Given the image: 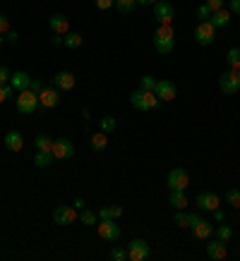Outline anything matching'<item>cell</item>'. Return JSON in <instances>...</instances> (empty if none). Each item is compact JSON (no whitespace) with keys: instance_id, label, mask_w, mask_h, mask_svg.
Wrapping results in <instances>:
<instances>
[{"instance_id":"cell-44","label":"cell","mask_w":240,"mask_h":261,"mask_svg":"<svg viewBox=\"0 0 240 261\" xmlns=\"http://www.w3.org/2000/svg\"><path fill=\"white\" fill-rule=\"evenodd\" d=\"M228 12L231 15H240V0H228Z\"/></svg>"},{"instance_id":"cell-3","label":"cell","mask_w":240,"mask_h":261,"mask_svg":"<svg viewBox=\"0 0 240 261\" xmlns=\"http://www.w3.org/2000/svg\"><path fill=\"white\" fill-rule=\"evenodd\" d=\"M152 256V247H149V242L142 238H135L130 240L128 245V259L130 261H147Z\"/></svg>"},{"instance_id":"cell-52","label":"cell","mask_w":240,"mask_h":261,"mask_svg":"<svg viewBox=\"0 0 240 261\" xmlns=\"http://www.w3.org/2000/svg\"><path fill=\"white\" fill-rule=\"evenodd\" d=\"M3 43H5V36H3V34H0V48H3Z\"/></svg>"},{"instance_id":"cell-36","label":"cell","mask_w":240,"mask_h":261,"mask_svg":"<svg viewBox=\"0 0 240 261\" xmlns=\"http://www.w3.org/2000/svg\"><path fill=\"white\" fill-rule=\"evenodd\" d=\"M156 82H159V80H154L152 74H144L142 82H139V89H144V91H154V87H156Z\"/></svg>"},{"instance_id":"cell-25","label":"cell","mask_w":240,"mask_h":261,"mask_svg":"<svg viewBox=\"0 0 240 261\" xmlns=\"http://www.w3.org/2000/svg\"><path fill=\"white\" fill-rule=\"evenodd\" d=\"M226 63H228V70H240V46L228 48V53H226Z\"/></svg>"},{"instance_id":"cell-12","label":"cell","mask_w":240,"mask_h":261,"mask_svg":"<svg viewBox=\"0 0 240 261\" xmlns=\"http://www.w3.org/2000/svg\"><path fill=\"white\" fill-rule=\"evenodd\" d=\"M219 204H221V199H219V194H214V192H200L197 194V208L200 211H216L219 208Z\"/></svg>"},{"instance_id":"cell-15","label":"cell","mask_w":240,"mask_h":261,"mask_svg":"<svg viewBox=\"0 0 240 261\" xmlns=\"http://www.w3.org/2000/svg\"><path fill=\"white\" fill-rule=\"evenodd\" d=\"M207 256L209 259H214V261H221V259H226L228 256V247H226V242L224 240H211L207 245Z\"/></svg>"},{"instance_id":"cell-46","label":"cell","mask_w":240,"mask_h":261,"mask_svg":"<svg viewBox=\"0 0 240 261\" xmlns=\"http://www.w3.org/2000/svg\"><path fill=\"white\" fill-rule=\"evenodd\" d=\"M41 89H43V84H41L39 80H32V84H29V91H34V94H41Z\"/></svg>"},{"instance_id":"cell-23","label":"cell","mask_w":240,"mask_h":261,"mask_svg":"<svg viewBox=\"0 0 240 261\" xmlns=\"http://www.w3.org/2000/svg\"><path fill=\"white\" fill-rule=\"evenodd\" d=\"M53 161H56L53 151H36V153H34V166L36 168H48Z\"/></svg>"},{"instance_id":"cell-9","label":"cell","mask_w":240,"mask_h":261,"mask_svg":"<svg viewBox=\"0 0 240 261\" xmlns=\"http://www.w3.org/2000/svg\"><path fill=\"white\" fill-rule=\"evenodd\" d=\"M77 216H80V211L75 208V206H56L53 208V221L58 223V225H72V223L77 221Z\"/></svg>"},{"instance_id":"cell-8","label":"cell","mask_w":240,"mask_h":261,"mask_svg":"<svg viewBox=\"0 0 240 261\" xmlns=\"http://www.w3.org/2000/svg\"><path fill=\"white\" fill-rule=\"evenodd\" d=\"M166 185H168V190H187L190 175H187L185 168H173V170L166 175Z\"/></svg>"},{"instance_id":"cell-21","label":"cell","mask_w":240,"mask_h":261,"mask_svg":"<svg viewBox=\"0 0 240 261\" xmlns=\"http://www.w3.org/2000/svg\"><path fill=\"white\" fill-rule=\"evenodd\" d=\"M89 146L96 151V153H101V151H106L108 149V135L106 132H96V135H91V139H89Z\"/></svg>"},{"instance_id":"cell-5","label":"cell","mask_w":240,"mask_h":261,"mask_svg":"<svg viewBox=\"0 0 240 261\" xmlns=\"http://www.w3.org/2000/svg\"><path fill=\"white\" fill-rule=\"evenodd\" d=\"M152 8H154V17L159 19V24H166V27L173 24V19H176V8H173L168 0H156Z\"/></svg>"},{"instance_id":"cell-18","label":"cell","mask_w":240,"mask_h":261,"mask_svg":"<svg viewBox=\"0 0 240 261\" xmlns=\"http://www.w3.org/2000/svg\"><path fill=\"white\" fill-rule=\"evenodd\" d=\"M29 84H32V77H29L27 72H12V77H10V87L15 89L17 94H19V91H27Z\"/></svg>"},{"instance_id":"cell-1","label":"cell","mask_w":240,"mask_h":261,"mask_svg":"<svg viewBox=\"0 0 240 261\" xmlns=\"http://www.w3.org/2000/svg\"><path fill=\"white\" fill-rule=\"evenodd\" d=\"M154 48L159 50L161 56H171L173 53V48H176V32H173V27L159 24V29L154 32Z\"/></svg>"},{"instance_id":"cell-42","label":"cell","mask_w":240,"mask_h":261,"mask_svg":"<svg viewBox=\"0 0 240 261\" xmlns=\"http://www.w3.org/2000/svg\"><path fill=\"white\" fill-rule=\"evenodd\" d=\"M200 221H202V216H200V214H195V211H192V214H187V230H192Z\"/></svg>"},{"instance_id":"cell-16","label":"cell","mask_w":240,"mask_h":261,"mask_svg":"<svg viewBox=\"0 0 240 261\" xmlns=\"http://www.w3.org/2000/svg\"><path fill=\"white\" fill-rule=\"evenodd\" d=\"M48 27H51V32L53 34H60V36H65V34L70 32V19L65 15H51V19H48Z\"/></svg>"},{"instance_id":"cell-49","label":"cell","mask_w":240,"mask_h":261,"mask_svg":"<svg viewBox=\"0 0 240 261\" xmlns=\"http://www.w3.org/2000/svg\"><path fill=\"white\" fill-rule=\"evenodd\" d=\"M211 214H214V218H216L219 223L226 221V211H221V208H216V211H211Z\"/></svg>"},{"instance_id":"cell-13","label":"cell","mask_w":240,"mask_h":261,"mask_svg":"<svg viewBox=\"0 0 240 261\" xmlns=\"http://www.w3.org/2000/svg\"><path fill=\"white\" fill-rule=\"evenodd\" d=\"M39 103H41V108H56L58 103H60V89L43 87L39 94Z\"/></svg>"},{"instance_id":"cell-38","label":"cell","mask_w":240,"mask_h":261,"mask_svg":"<svg viewBox=\"0 0 240 261\" xmlns=\"http://www.w3.org/2000/svg\"><path fill=\"white\" fill-rule=\"evenodd\" d=\"M94 5H96V10H101V12H106V10L115 8V0H94Z\"/></svg>"},{"instance_id":"cell-29","label":"cell","mask_w":240,"mask_h":261,"mask_svg":"<svg viewBox=\"0 0 240 261\" xmlns=\"http://www.w3.org/2000/svg\"><path fill=\"white\" fill-rule=\"evenodd\" d=\"M159 103H161V98L154 91H144V111H156Z\"/></svg>"},{"instance_id":"cell-17","label":"cell","mask_w":240,"mask_h":261,"mask_svg":"<svg viewBox=\"0 0 240 261\" xmlns=\"http://www.w3.org/2000/svg\"><path fill=\"white\" fill-rule=\"evenodd\" d=\"M5 149L12 151V153H19V151L24 149V137H22V132H17V129L8 132V135H5Z\"/></svg>"},{"instance_id":"cell-32","label":"cell","mask_w":240,"mask_h":261,"mask_svg":"<svg viewBox=\"0 0 240 261\" xmlns=\"http://www.w3.org/2000/svg\"><path fill=\"white\" fill-rule=\"evenodd\" d=\"M226 204L231 206V208H235V211H240V190L226 192Z\"/></svg>"},{"instance_id":"cell-14","label":"cell","mask_w":240,"mask_h":261,"mask_svg":"<svg viewBox=\"0 0 240 261\" xmlns=\"http://www.w3.org/2000/svg\"><path fill=\"white\" fill-rule=\"evenodd\" d=\"M75 84H77V77H75L72 72H67V70H60L56 77H53V87L60 89V91H72Z\"/></svg>"},{"instance_id":"cell-20","label":"cell","mask_w":240,"mask_h":261,"mask_svg":"<svg viewBox=\"0 0 240 261\" xmlns=\"http://www.w3.org/2000/svg\"><path fill=\"white\" fill-rule=\"evenodd\" d=\"M231 12L228 10H216V12H211V17H209V22L214 24L216 29H224V27H228L231 24Z\"/></svg>"},{"instance_id":"cell-26","label":"cell","mask_w":240,"mask_h":261,"mask_svg":"<svg viewBox=\"0 0 240 261\" xmlns=\"http://www.w3.org/2000/svg\"><path fill=\"white\" fill-rule=\"evenodd\" d=\"M115 127H118V120L113 118V115H104V118L99 120V129L106 132V135H113V132H115Z\"/></svg>"},{"instance_id":"cell-7","label":"cell","mask_w":240,"mask_h":261,"mask_svg":"<svg viewBox=\"0 0 240 261\" xmlns=\"http://www.w3.org/2000/svg\"><path fill=\"white\" fill-rule=\"evenodd\" d=\"M216 39V27L209 19L197 24V29H195V41L200 43V46H211Z\"/></svg>"},{"instance_id":"cell-11","label":"cell","mask_w":240,"mask_h":261,"mask_svg":"<svg viewBox=\"0 0 240 261\" xmlns=\"http://www.w3.org/2000/svg\"><path fill=\"white\" fill-rule=\"evenodd\" d=\"M154 94L159 96L161 101H173V98L178 96V87L171 80H159L156 82V87H154Z\"/></svg>"},{"instance_id":"cell-47","label":"cell","mask_w":240,"mask_h":261,"mask_svg":"<svg viewBox=\"0 0 240 261\" xmlns=\"http://www.w3.org/2000/svg\"><path fill=\"white\" fill-rule=\"evenodd\" d=\"M5 41H8V43H17V41H19V34H17V32H12V29H10V32L5 34Z\"/></svg>"},{"instance_id":"cell-51","label":"cell","mask_w":240,"mask_h":261,"mask_svg":"<svg viewBox=\"0 0 240 261\" xmlns=\"http://www.w3.org/2000/svg\"><path fill=\"white\" fill-rule=\"evenodd\" d=\"M154 3H156V0H137V5H142V8H149Z\"/></svg>"},{"instance_id":"cell-10","label":"cell","mask_w":240,"mask_h":261,"mask_svg":"<svg viewBox=\"0 0 240 261\" xmlns=\"http://www.w3.org/2000/svg\"><path fill=\"white\" fill-rule=\"evenodd\" d=\"M53 156H56L58 161H67L75 156V144L70 142V139H65V137H60V139H53Z\"/></svg>"},{"instance_id":"cell-30","label":"cell","mask_w":240,"mask_h":261,"mask_svg":"<svg viewBox=\"0 0 240 261\" xmlns=\"http://www.w3.org/2000/svg\"><path fill=\"white\" fill-rule=\"evenodd\" d=\"M130 103H132V108H137V111H144V89H135L130 94Z\"/></svg>"},{"instance_id":"cell-48","label":"cell","mask_w":240,"mask_h":261,"mask_svg":"<svg viewBox=\"0 0 240 261\" xmlns=\"http://www.w3.org/2000/svg\"><path fill=\"white\" fill-rule=\"evenodd\" d=\"M72 206H75L77 211H84V206H87V204H84V199H82V197H77L75 201H72Z\"/></svg>"},{"instance_id":"cell-24","label":"cell","mask_w":240,"mask_h":261,"mask_svg":"<svg viewBox=\"0 0 240 261\" xmlns=\"http://www.w3.org/2000/svg\"><path fill=\"white\" fill-rule=\"evenodd\" d=\"M63 46L70 48V50H77V48H82V34L77 32H67L63 36Z\"/></svg>"},{"instance_id":"cell-37","label":"cell","mask_w":240,"mask_h":261,"mask_svg":"<svg viewBox=\"0 0 240 261\" xmlns=\"http://www.w3.org/2000/svg\"><path fill=\"white\" fill-rule=\"evenodd\" d=\"M173 221H176L178 228H187V214H185L183 208H178L176 216H173Z\"/></svg>"},{"instance_id":"cell-4","label":"cell","mask_w":240,"mask_h":261,"mask_svg":"<svg viewBox=\"0 0 240 261\" xmlns=\"http://www.w3.org/2000/svg\"><path fill=\"white\" fill-rule=\"evenodd\" d=\"M96 232H99V238L106 240V242H115V240H120V225L115 218H101V223L96 225Z\"/></svg>"},{"instance_id":"cell-34","label":"cell","mask_w":240,"mask_h":261,"mask_svg":"<svg viewBox=\"0 0 240 261\" xmlns=\"http://www.w3.org/2000/svg\"><path fill=\"white\" fill-rule=\"evenodd\" d=\"M214 232H216V238L224 240V242H228V240L233 238V228H231V225H226V223H221V225H219Z\"/></svg>"},{"instance_id":"cell-31","label":"cell","mask_w":240,"mask_h":261,"mask_svg":"<svg viewBox=\"0 0 240 261\" xmlns=\"http://www.w3.org/2000/svg\"><path fill=\"white\" fill-rule=\"evenodd\" d=\"M115 8H118V12H123V15H130V12H135L137 0H115Z\"/></svg>"},{"instance_id":"cell-33","label":"cell","mask_w":240,"mask_h":261,"mask_svg":"<svg viewBox=\"0 0 240 261\" xmlns=\"http://www.w3.org/2000/svg\"><path fill=\"white\" fill-rule=\"evenodd\" d=\"M80 218H82V223H84L87 228H94L96 223H99V214H96V211H82Z\"/></svg>"},{"instance_id":"cell-35","label":"cell","mask_w":240,"mask_h":261,"mask_svg":"<svg viewBox=\"0 0 240 261\" xmlns=\"http://www.w3.org/2000/svg\"><path fill=\"white\" fill-rule=\"evenodd\" d=\"M108 256H111L113 261H125L128 259V247H125V249H123V247H113Z\"/></svg>"},{"instance_id":"cell-6","label":"cell","mask_w":240,"mask_h":261,"mask_svg":"<svg viewBox=\"0 0 240 261\" xmlns=\"http://www.w3.org/2000/svg\"><path fill=\"white\" fill-rule=\"evenodd\" d=\"M219 87H221V91L228 96L238 94L240 91V70H228L224 72L221 77H219Z\"/></svg>"},{"instance_id":"cell-41","label":"cell","mask_w":240,"mask_h":261,"mask_svg":"<svg viewBox=\"0 0 240 261\" xmlns=\"http://www.w3.org/2000/svg\"><path fill=\"white\" fill-rule=\"evenodd\" d=\"M10 77H12V72L5 67V65H0V87H5V84H10Z\"/></svg>"},{"instance_id":"cell-40","label":"cell","mask_w":240,"mask_h":261,"mask_svg":"<svg viewBox=\"0 0 240 261\" xmlns=\"http://www.w3.org/2000/svg\"><path fill=\"white\" fill-rule=\"evenodd\" d=\"M197 17H200L202 22H204V19H209V17H211V8H209L207 3H202L200 8H197Z\"/></svg>"},{"instance_id":"cell-2","label":"cell","mask_w":240,"mask_h":261,"mask_svg":"<svg viewBox=\"0 0 240 261\" xmlns=\"http://www.w3.org/2000/svg\"><path fill=\"white\" fill-rule=\"evenodd\" d=\"M15 106H17V111L22 113V115H34V113L41 108V103H39V94H34V91H19L17 94V101H15Z\"/></svg>"},{"instance_id":"cell-19","label":"cell","mask_w":240,"mask_h":261,"mask_svg":"<svg viewBox=\"0 0 240 261\" xmlns=\"http://www.w3.org/2000/svg\"><path fill=\"white\" fill-rule=\"evenodd\" d=\"M211 235H214V225L209 221H204V218L192 228V238L195 240H207V238H211Z\"/></svg>"},{"instance_id":"cell-22","label":"cell","mask_w":240,"mask_h":261,"mask_svg":"<svg viewBox=\"0 0 240 261\" xmlns=\"http://www.w3.org/2000/svg\"><path fill=\"white\" fill-rule=\"evenodd\" d=\"M168 204L173 206V208H185L187 206V197H185V190H171V194H168Z\"/></svg>"},{"instance_id":"cell-39","label":"cell","mask_w":240,"mask_h":261,"mask_svg":"<svg viewBox=\"0 0 240 261\" xmlns=\"http://www.w3.org/2000/svg\"><path fill=\"white\" fill-rule=\"evenodd\" d=\"M12 94H15V89L10 87V84H5V87H0V103H5L8 98H12Z\"/></svg>"},{"instance_id":"cell-45","label":"cell","mask_w":240,"mask_h":261,"mask_svg":"<svg viewBox=\"0 0 240 261\" xmlns=\"http://www.w3.org/2000/svg\"><path fill=\"white\" fill-rule=\"evenodd\" d=\"M207 5L211 8V12H216V10H224V0H207Z\"/></svg>"},{"instance_id":"cell-27","label":"cell","mask_w":240,"mask_h":261,"mask_svg":"<svg viewBox=\"0 0 240 261\" xmlns=\"http://www.w3.org/2000/svg\"><path fill=\"white\" fill-rule=\"evenodd\" d=\"M96 214H99V218H115L118 221L120 216H123V208L120 206H101Z\"/></svg>"},{"instance_id":"cell-28","label":"cell","mask_w":240,"mask_h":261,"mask_svg":"<svg viewBox=\"0 0 240 261\" xmlns=\"http://www.w3.org/2000/svg\"><path fill=\"white\" fill-rule=\"evenodd\" d=\"M34 146H36V151H53V139L48 135H36Z\"/></svg>"},{"instance_id":"cell-50","label":"cell","mask_w":240,"mask_h":261,"mask_svg":"<svg viewBox=\"0 0 240 261\" xmlns=\"http://www.w3.org/2000/svg\"><path fill=\"white\" fill-rule=\"evenodd\" d=\"M51 43H53V46H60V43H63V36H60V34H53Z\"/></svg>"},{"instance_id":"cell-43","label":"cell","mask_w":240,"mask_h":261,"mask_svg":"<svg viewBox=\"0 0 240 261\" xmlns=\"http://www.w3.org/2000/svg\"><path fill=\"white\" fill-rule=\"evenodd\" d=\"M8 32H10V19H8L5 15H0V34L5 36Z\"/></svg>"}]
</instances>
